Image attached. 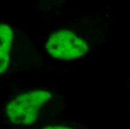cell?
Wrapping results in <instances>:
<instances>
[{"label": "cell", "instance_id": "3957f363", "mask_svg": "<svg viewBox=\"0 0 130 129\" xmlns=\"http://www.w3.org/2000/svg\"><path fill=\"white\" fill-rule=\"evenodd\" d=\"M13 38L12 29L7 25L0 24V74L8 69Z\"/></svg>", "mask_w": 130, "mask_h": 129}, {"label": "cell", "instance_id": "7a4b0ae2", "mask_svg": "<svg viewBox=\"0 0 130 129\" xmlns=\"http://www.w3.org/2000/svg\"><path fill=\"white\" fill-rule=\"evenodd\" d=\"M46 49L53 58L73 60L88 51L87 43L73 32L62 30L51 34L46 42Z\"/></svg>", "mask_w": 130, "mask_h": 129}, {"label": "cell", "instance_id": "277c9868", "mask_svg": "<svg viewBox=\"0 0 130 129\" xmlns=\"http://www.w3.org/2000/svg\"><path fill=\"white\" fill-rule=\"evenodd\" d=\"M44 129H70L68 128H65L62 126H49L47 128H45Z\"/></svg>", "mask_w": 130, "mask_h": 129}, {"label": "cell", "instance_id": "6da1fadb", "mask_svg": "<svg viewBox=\"0 0 130 129\" xmlns=\"http://www.w3.org/2000/svg\"><path fill=\"white\" fill-rule=\"evenodd\" d=\"M52 97L50 92L35 90L16 96L5 107V113L11 122L28 125L34 123L40 109Z\"/></svg>", "mask_w": 130, "mask_h": 129}]
</instances>
